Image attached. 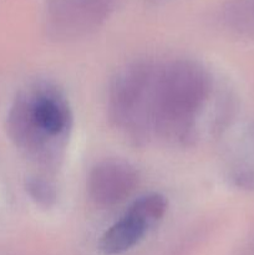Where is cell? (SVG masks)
I'll list each match as a JSON object with an SVG mask.
<instances>
[{"label": "cell", "mask_w": 254, "mask_h": 255, "mask_svg": "<svg viewBox=\"0 0 254 255\" xmlns=\"http://www.w3.org/2000/svg\"><path fill=\"white\" fill-rule=\"evenodd\" d=\"M72 114L64 92L50 81L22 90L10 107L6 129L17 148L42 168H56L64 154Z\"/></svg>", "instance_id": "obj_1"}, {"label": "cell", "mask_w": 254, "mask_h": 255, "mask_svg": "<svg viewBox=\"0 0 254 255\" xmlns=\"http://www.w3.org/2000/svg\"><path fill=\"white\" fill-rule=\"evenodd\" d=\"M213 94V77L193 60L159 66L154 101V134L178 146L198 138L199 120Z\"/></svg>", "instance_id": "obj_2"}, {"label": "cell", "mask_w": 254, "mask_h": 255, "mask_svg": "<svg viewBox=\"0 0 254 255\" xmlns=\"http://www.w3.org/2000/svg\"><path fill=\"white\" fill-rule=\"evenodd\" d=\"M159 66L138 61L127 65L114 79L109 94L112 125L136 143L154 134V101Z\"/></svg>", "instance_id": "obj_3"}, {"label": "cell", "mask_w": 254, "mask_h": 255, "mask_svg": "<svg viewBox=\"0 0 254 255\" xmlns=\"http://www.w3.org/2000/svg\"><path fill=\"white\" fill-rule=\"evenodd\" d=\"M116 0H46L45 16L50 34L77 39L99 29L112 12Z\"/></svg>", "instance_id": "obj_4"}, {"label": "cell", "mask_w": 254, "mask_h": 255, "mask_svg": "<svg viewBox=\"0 0 254 255\" xmlns=\"http://www.w3.org/2000/svg\"><path fill=\"white\" fill-rule=\"evenodd\" d=\"M138 183V173L127 162L106 159L92 167L87 177V192L96 206L109 208L128 198Z\"/></svg>", "instance_id": "obj_5"}, {"label": "cell", "mask_w": 254, "mask_h": 255, "mask_svg": "<svg viewBox=\"0 0 254 255\" xmlns=\"http://www.w3.org/2000/svg\"><path fill=\"white\" fill-rule=\"evenodd\" d=\"M149 224L138 214L128 209L124 217L112 224L99 242L100 251L106 255H117L129 251L136 247L147 232Z\"/></svg>", "instance_id": "obj_6"}, {"label": "cell", "mask_w": 254, "mask_h": 255, "mask_svg": "<svg viewBox=\"0 0 254 255\" xmlns=\"http://www.w3.org/2000/svg\"><path fill=\"white\" fill-rule=\"evenodd\" d=\"M167 207H168L167 199L162 194L151 193L134 201L129 209L138 214L142 219H144L149 224V227H153L163 218Z\"/></svg>", "instance_id": "obj_7"}, {"label": "cell", "mask_w": 254, "mask_h": 255, "mask_svg": "<svg viewBox=\"0 0 254 255\" xmlns=\"http://www.w3.org/2000/svg\"><path fill=\"white\" fill-rule=\"evenodd\" d=\"M25 188L30 198L44 208H51L56 203V187L46 177H29L25 182Z\"/></svg>", "instance_id": "obj_8"}, {"label": "cell", "mask_w": 254, "mask_h": 255, "mask_svg": "<svg viewBox=\"0 0 254 255\" xmlns=\"http://www.w3.org/2000/svg\"><path fill=\"white\" fill-rule=\"evenodd\" d=\"M232 179L239 188L254 189V168L246 167V168L237 169L232 174Z\"/></svg>", "instance_id": "obj_9"}]
</instances>
